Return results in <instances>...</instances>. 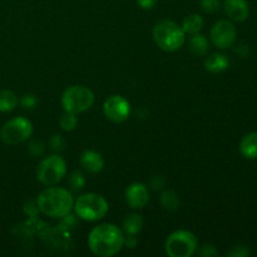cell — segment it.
Segmentation results:
<instances>
[{"mask_svg": "<svg viewBox=\"0 0 257 257\" xmlns=\"http://www.w3.org/2000/svg\"><path fill=\"white\" fill-rule=\"evenodd\" d=\"M137 4L140 5V8H142V9L151 10L156 7L157 0H137Z\"/></svg>", "mask_w": 257, "mask_h": 257, "instance_id": "30", "label": "cell"}, {"mask_svg": "<svg viewBox=\"0 0 257 257\" xmlns=\"http://www.w3.org/2000/svg\"><path fill=\"white\" fill-rule=\"evenodd\" d=\"M228 257H247L250 256V248L247 246H236L230 252L227 253Z\"/></svg>", "mask_w": 257, "mask_h": 257, "instance_id": "27", "label": "cell"}, {"mask_svg": "<svg viewBox=\"0 0 257 257\" xmlns=\"http://www.w3.org/2000/svg\"><path fill=\"white\" fill-rule=\"evenodd\" d=\"M203 25H205V22H203V18L198 14H190L183 19L182 22V29L186 34H197L201 30L203 29Z\"/></svg>", "mask_w": 257, "mask_h": 257, "instance_id": "18", "label": "cell"}, {"mask_svg": "<svg viewBox=\"0 0 257 257\" xmlns=\"http://www.w3.org/2000/svg\"><path fill=\"white\" fill-rule=\"evenodd\" d=\"M20 104L25 108V109H33L35 108V105L38 104V98L35 94H32V93H28V94H24L20 99Z\"/></svg>", "mask_w": 257, "mask_h": 257, "instance_id": "25", "label": "cell"}, {"mask_svg": "<svg viewBox=\"0 0 257 257\" xmlns=\"http://www.w3.org/2000/svg\"><path fill=\"white\" fill-rule=\"evenodd\" d=\"M65 142L64 137L60 135H54L52 138H50V148H52L54 152H62L65 148Z\"/></svg>", "mask_w": 257, "mask_h": 257, "instance_id": "24", "label": "cell"}, {"mask_svg": "<svg viewBox=\"0 0 257 257\" xmlns=\"http://www.w3.org/2000/svg\"><path fill=\"white\" fill-rule=\"evenodd\" d=\"M151 186H152L153 190H162L163 187H165V180H163V177H161V176H155V177L152 178V181H151Z\"/></svg>", "mask_w": 257, "mask_h": 257, "instance_id": "29", "label": "cell"}, {"mask_svg": "<svg viewBox=\"0 0 257 257\" xmlns=\"http://www.w3.org/2000/svg\"><path fill=\"white\" fill-rule=\"evenodd\" d=\"M18 104H19V99L14 92L8 89L0 90V112H12L18 107Z\"/></svg>", "mask_w": 257, "mask_h": 257, "instance_id": "19", "label": "cell"}, {"mask_svg": "<svg viewBox=\"0 0 257 257\" xmlns=\"http://www.w3.org/2000/svg\"><path fill=\"white\" fill-rule=\"evenodd\" d=\"M223 10L233 22H245L250 15V7L246 0H225Z\"/></svg>", "mask_w": 257, "mask_h": 257, "instance_id": "12", "label": "cell"}, {"mask_svg": "<svg viewBox=\"0 0 257 257\" xmlns=\"http://www.w3.org/2000/svg\"><path fill=\"white\" fill-rule=\"evenodd\" d=\"M152 35L157 47L170 53L182 48L186 42V33L182 27L170 19H162L156 23Z\"/></svg>", "mask_w": 257, "mask_h": 257, "instance_id": "3", "label": "cell"}, {"mask_svg": "<svg viewBox=\"0 0 257 257\" xmlns=\"http://www.w3.org/2000/svg\"><path fill=\"white\" fill-rule=\"evenodd\" d=\"M161 205L167 211H177L180 207V198L175 191L166 190L161 195Z\"/></svg>", "mask_w": 257, "mask_h": 257, "instance_id": "20", "label": "cell"}, {"mask_svg": "<svg viewBox=\"0 0 257 257\" xmlns=\"http://www.w3.org/2000/svg\"><path fill=\"white\" fill-rule=\"evenodd\" d=\"M200 5L201 9L207 14H215L221 9L220 0H201Z\"/></svg>", "mask_w": 257, "mask_h": 257, "instance_id": "23", "label": "cell"}, {"mask_svg": "<svg viewBox=\"0 0 257 257\" xmlns=\"http://www.w3.org/2000/svg\"><path fill=\"white\" fill-rule=\"evenodd\" d=\"M103 114L113 123H122L131 115V104L124 97L113 94L103 103Z\"/></svg>", "mask_w": 257, "mask_h": 257, "instance_id": "9", "label": "cell"}, {"mask_svg": "<svg viewBox=\"0 0 257 257\" xmlns=\"http://www.w3.org/2000/svg\"><path fill=\"white\" fill-rule=\"evenodd\" d=\"M33 135V124L28 118L15 117L8 120L0 130V138L8 146H15L29 140Z\"/></svg>", "mask_w": 257, "mask_h": 257, "instance_id": "8", "label": "cell"}, {"mask_svg": "<svg viewBox=\"0 0 257 257\" xmlns=\"http://www.w3.org/2000/svg\"><path fill=\"white\" fill-rule=\"evenodd\" d=\"M240 152L248 160L257 158V132L247 133L240 142Z\"/></svg>", "mask_w": 257, "mask_h": 257, "instance_id": "15", "label": "cell"}, {"mask_svg": "<svg viewBox=\"0 0 257 257\" xmlns=\"http://www.w3.org/2000/svg\"><path fill=\"white\" fill-rule=\"evenodd\" d=\"M80 166L88 173H99L104 168V158L97 151L87 150L80 156Z\"/></svg>", "mask_w": 257, "mask_h": 257, "instance_id": "13", "label": "cell"}, {"mask_svg": "<svg viewBox=\"0 0 257 257\" xmlns=\"http://www.w3.org/2000/svg\"><path fill=\"white\" fill-rule=\"evenodd\" d=\"M124 232L113 223H102L92 228L88 236V247L99 257L117 255L124 246Z\"/></svg>", "mask_w": 257, "mask_h": 257, "instance_id": "1", "label": "cell"}, {"mask_svg": "<svg viewBox=\"0 0 257 257\" xmlns=\"http://www.w3.org/2000/svg\"><path fill=\"white\" fill-rule=\"evenodd\" d=\"M37 205L43 215L53 218H63L73 211L74 197L67 188L47 186V188L38 195Z\"/></svg>", "mask_w": 257, "mask_h": 257, "instance_id": "2", "label": "cell"}, {"mask_svg": "<svg viewBox=\"0 0 257 257\" xmlns=\"http://www.w3.org/2000/svg\"><path fill=\"white\" fill-rule=\"evenodd\" d=\"M94 93L85 85H70L62 94V107L64 112L80 114L94 104Z\"/></svg>", "mask_w": 257, "mask_h": 257, "instance_id": "5", "label": "cell"}, {"mask_svg": "<svg viewBox=\"0 0 257 257\" xmlns=\"http://www.w3.org/2000/svg\"><path fill=\"white\" fill-rule=\"evenodd\" d=\"M29 152L32 153L33 156H42L43 152H44V145H43L40 141H32L29 143Z\"/></svg>", "mask_w": 257, "mask_h": 257, "instance_id": "28", "label": "cell"}, {"mask_svg": "<svg viewBox=\"0 0 257 257\" xmlns=\"http://www.w3.org/2000/svg\"><path fill=\"white\" fill-rule=\"evenodd\" d=\"M228 67H230V59L227 58V55L222 54V53H213L205 60V69L213 74L225 72Z\"/></svg>", "mask_w": 257, "mask_h": 257, "instance_id": "14", "label": "cell"}, {"mask_svg": "<svg viewBox=\"0 0 257 257\" xmlns=\"http://www.w3.org/2000/svg\"><path fill=\"white\" fill-rule=\"evenodd\" d=\"M69 185L73 191H80L85 186V176L80 171H74L69 176Z\"/></svg>", "mask_w": 257, "mask_h": 257, "instance_id": "22", "label": "cell"}, {"mask_svg": "<svg viewBox=\"0 0 257 257\" xmlns=\"http://www.w3.org/2000/svg\"><path fill=\"white\" fill-rule=\"evenodd\" d=\"M122 231L124 235H138L143 228V218L138 213H131L125 216L122 223Z\"/></svg>", "mask_w": 257, "mask_h": 257, "instance_id": "16", "label": "cell"}, {"mask_svg": "<svg viewBox=\"0 0 257 257\" xmlns=\"http://www.w3.org/2000/svg\"><path fill=\"white\" fill-rule=\"evenodd\" d=\"M138 241L135 235H127L124 236V245H127L130 248H135L137 246Z\"/></svg>", "mask_w": 257, "mask_h": 257, "instance_id": "31", "label": "cell"}, {"mask_svg": "<svg viewBox=\"0 0 257 257\" xmlns=\"http://www.w3.org/2000/svg\"><path fill=\"white\" fill-rule=\"evenodd\" d=\"M73 210L80 220L94 222L107 216L109 211V203L102 195L89 192L79 196L74 201Z\"/></svg>", "mask_w": 257, "mask_h": 257, "instance_id": "4", "label": "cell"}, {"mask_svg": "<svg viewBox=\"0 0 257 257\" xmlns=\"http://www.w3.org/2000/svg\"><path fill=\"white\" fill-rule=\"evenodd\" d=\"M197 255L198 256H202V257H215V256H218V251L217 248L215 247L213 245H205L202 246V247L198 250L197 248Z\"/></svg>", "mask_w": 257, "mask_h": 257, "instance_id": "26", "label": "cell"}, {"mask_svg": "<svg viewBox=\"0 0 257 257\" xmlns=\"http://www.w3.org/2000/svg\"><path fill=\"white\" fill-rule=\"evenodd\" d=\"M188 48H190V52L192 53L195 57H203V55L207 54L208 52V40L201 33L197 34H193L190 38V42H188Z\"/></svg>", "mask_w": 257, "mask_h": 257, "instance_id": "17", "label": "cell"}, {"mask_svg": "<svg viewBox=\"0 0 257 257\" xmlns=\"http://www.w3.org/2000/svg\"><path fill=\"white\" fill-rule=\"evenodd\" d=\"M59 124H60V128H62L63 131H65V132H73L78 125L77 114H74V113L64 112V114H63L62 118H60Z\"/></svg>", "mask_w": 257, "mask_h": 257, "instance_id": "21", "label": "cell"}, {"mask_svg": "<svg viewBox=\"0 0 257 257\" xmlns=\"http://www.w3.org/2000/svg\"><path fill=\"white\" fill-rule=\"evenodd\" d=\"M237 37V30L230 20H218L212 27L210 33V39L218 49H227L235 43Z\"/></svg>", "mask_w": 257, "mask_h": 257, "instance_id": "10", "label": "cell"}, {"mask_svg": "<svg viewBox=\"0 0 257 257\" xmlns=\"http://www.w3.org/2000/svg\"><path fill=\"white\" fill-rule=\"evenodd\" d=\"M197 248V237L187 230L175 231L165 242L166 255L170 257H191L195 255Z\"/></svg>", "mask_w": 257, "mask_h": 257, "instance_id": "6", "label": "cell"}, {"mask_svg": "<svg viewBox=\"0 0 257 257\" xmlns=\"http://www.w3.org/2000/svg\"><path fill=\"white\" fill-rule=\"evenodd\" d=\"M35 173L42 185L55 186L67 175V163L59 155H52L40 161Z\"/></svg>", "mask_w": 257, "mask_h": 257, "instance_id": "7", "label": "cell"}, {"mask_svg": "<svg viewBox=\"0 0 257 257\" xmlns=\"http://www.w3.org/2000/svg\"><path fill=\"white\" fill-rule=\"evenodd\" d=\"M124 198L127 205L133 210H141L150 201V190L142 182H135L125 188Z\"/></svg>", "mask_w": 257, "mask_h": 257, "instance_id": "11", "label": "cell"}]
</instances>
